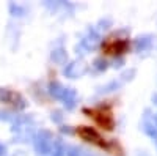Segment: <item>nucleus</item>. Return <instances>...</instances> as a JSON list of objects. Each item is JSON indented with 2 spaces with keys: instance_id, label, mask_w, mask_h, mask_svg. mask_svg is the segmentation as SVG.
I'll return each instance as SVG.
<instances>
[{
  "instance_id": "nucleus-2",
  "label": "nucleus",
  "mask_w": 157,
  "mask_h": 156,
  "mask_svg": "<svg viewBox=\"0 0 157 156\" xmlns=\"http://www.w3.org/2000/svg\"><path fill=\"white\" fill-rule=\"evenodd\" d=\"M105 50L109 54H120V52H124L126 50V43L118 40V41H110L107 46H105Z\"/></svg>"
},
{
  "instance_id": "nucleus-1",
  "label": "nucleus",
  "mask_w": 157,
  "mask_h": 156,
  "mask_svg": "<svg viewBox=\"0 0 157 156\" xmlns=\"http://www.w3.org/2000/svg\"><path fill=\"white\" fill-rule=\"evenodd\" d=\"M77 134L80 136L83 140L90 142L93 145H98L101 148H105L107 151H112V145L107 142V139H104L94 128H90V126H80L77 129Z\"/></svg>"
}]
</instances>
